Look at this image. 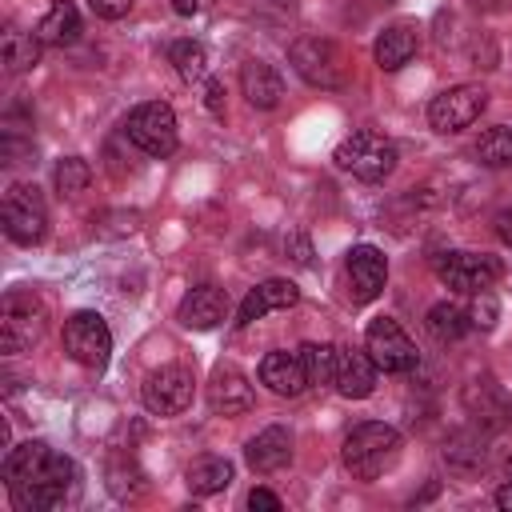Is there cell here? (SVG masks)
<instances>
[{
  "instance_id": "cell-1",
  "label": "cell",
  "mask_w": 512,
  "mask_h": 512,
  "mask_svg": "<svg viewBox=\"0 0 512 512\" xmlns=\"http://www.w3.org/2000/svg\"><path fill=\"white\" fill-rule=\"evenodd\" d=\"M4 484L20 512H48L64 504L68 488L76 484V464L44 440H28L4 452Z\"/></svg>"
},
{
  "instance_id": "cell-2",
  "label": "cell",
  "mask_w": 512,
  "mask_h": 512,
  "mask_svg": "<svg viewBox=\"0 0 512 512\" xmlns=\"http://www.w3.org/2000/svg\"><path fill=\"white\" fill-rule=\"evenodd\" d=\"M396 460H400V432L392 424L368 420V424H356L344 436V464L356 480H376Z\"/></svg>"
},
{
  "instance_id": "cell-3",
  "label": "cell",
  "mask_w": 512,
  "mask_h": 512,
  "mask_svg": "<svg viewBox=\"0 0 512 512\" xmlns=\"http://www.w3.org/2000/svg\"><path fill=\"white\" fill-rule=\"evenodd\" d=\"M44 324H48V312H44L36 292H24V288L4 292V304H0V352L32 348L44 336Z\"/></svg>"
},
{
  "instance_id": "cell-4",
  "label": "cell",
  "mask_w": 512,
  "mask_h": 512,
  "mask_svg": "<svg viewBox=\"0 0 512 512\" xmlns=\"http://www.w3.org/2000/svg\"><path fill=\"white\" fill-rule=\"evenodd\" d=\"M288 56L300 80H308L312 88H340L348 80V56L328 36H300Z\"/></svg>"
},
{
  "instance_id": "cell-5",
  "label": "cell",
  "mask_w": 512,
  "mask_h": 512,
  "mask_svg": "<svg viewBox=\"0 0 512 512\" xmlns=\"http://www.w3.org/2000/svg\"><path fill=\"white\" fill-rule=\"evenodd\" d=\"M336 164L360 180H384L392 176L396 168V144L384 136V132H372V128H360L352 132L348 140H340L336 148Z\"/></svg>"
},
{
  "instance_id": "cell-6",
  "label": "cell",
  "mask_w": 512,
  "mask_h": 512,
  "mask_svg": "<svg viewBox=\"0 0 512 512\" xmlns=\"http://www.w3.org/2000/svg\"><path fill=\"white\" fill-rule=\"evenodd\" d=\"M124 136L148 152V156H172L176 152V112L164 104V100H148V104H136L124 120Z\"/></svg>"
},
{
  "instance_id": "cell-7",
  "label": "cell",
  "mask_w": 512,
  "mask_h": 512,
  "mask_svg": "<svg viewBox=\"0 0 512 512\" xmlns=\"http://www.w3.org/2000/svg\"><path fill=\"white\" fill-rule=\"evenodd\" d=\"M4 232L16 244H40L48 232V208L36 192V184H12L4 192V208H0Z\"/></svg>"
},
{
  "instance_id": "cell-8",
  "label": "cell",
  "mask_w": 512,
  "mask_h": 512,
  "mask_svg": "<svg viewBox=\"0 0 512 512\" xmlns=\"http://www.w3.org/2000/svg\"><path fill=\"white\" fill-rule=\"evenodd\" d=\"M64 352L76 364L100 372L108 364V356H112V332H108L104 316L100 312H72L64 320Z\"/></svg>"
},
{
  "instance_id": "cell-9",
  "label": "cell",
  "mask_w": 512,
  "mask_h": 512,
  "mask_svg": "<svg viewBox=\"0 0 512 512\" xmlns=\"http://www.w3.org/2000/svg\"><path fill=\"white\" fill-rule=\"evenodd\" d=\"M364 348L376 360L380 372H412L420 364V352L412 344V336L392 320V316H376L364 332Z\"/></svg>"
},
{
  "instance_id": "cell-10",
  "label": "cell",
  "mask_w": 512,
  "mask_h": 512,
  "mask_svg": "<svg viewBox=\"0 0 512 512\" xmlns=\"http://www.w3.org/2000/svg\"><path fill=\"white\" fill-rule=\"evenodd\" d=\"M436 276L456 292H488L500 280V260L488 252H444L436 256Z\"/></svg>"
},
{
  "instance_id": "cell-11",
  "label": "cell",
  "mask_w": 512,
  "mask_h": 512,
  "mask_svg": "<svg viewBox=\"0 0 512 512\" xmlns=\"http://www.w3.org/2000/svg\"><path fill=\"white\" fill-rule=\"evenodd\" d=\"M484 104H488V92H484L480 84H452V88H444L440 96H432V104H428V124H432L436 132H460V128H468V124L480 120Z\"/></svg>"
},
{
  "instance_id": "cell-12",
  "label": "cell",
  "mask_w": 512,
  "mask_h": 512,
  "mask_svg": "<svg viewBox=\"0 0 512 512\" xmlns=\"http://www.w3.org/2000/svg\"><path fill=\"white\" fill-rule=\"evenodd\" d=\"M192 372L184 368V364H164V368H156L148 380H144V388H140V396H144V408L152 412V416H176V412H184L188 404H192Z\"/></svg>"
},
{
  "instance_id": "cell-13",
  "label": "cell",
  "mask_w": 512,
  "mask_h": 512,
  "mask_svg": "<svg viewBox=\"0 0 512 512\" xmlns=\"http://www.w3.org/2000/svg\"><path fill=\"white\" fill-rule=\"evenodd\" d=\"M344 276H348V300L352 304H372L384 292L388 280V260L372 244H356L344 256Z\"/></svg>"
},
{
  "instance_id": "cell-14",
  "label": "cell",
  "mask_w": 512,
  "mask_h": 512,
  "mask_svg": "<svg viewBox=\"0 0 512 512\" xmlns=\"http://www.w3.org/2000/svg\"><path fill=\"white\" fill-rule=\"evenodd\" d=\"M176 320H180L184 328H196V332H208V328L224 324V320H228V296H224V288H216V284H196L192 292H184V300H180V308H176Z\"/></svg>"
},
{
  "instance_id": "cell-15",
  "label": "cell",
  "mask_w": 512,
  "mask_h": 512,
  "mask_svg": "<svg viewBox=\"0 0 512 512\" xmlns=\"http://www.w3.org/2000/svg\"><path fill=\"white\" fill-rule=\"evenodd\" d=\"M208 404L220 416H240V412H248L256 404V392H252V384H248V376L240 368L220 364L212 372V384H208Z\"/></svg>"
},
{
  "instance_id": "cell-16",
  "label": "cell",
  "mask_w": 512,
  "mask_h": 512,
  "mask_svg": "<svg viewBox=\"0 0 512 512\" xmlns=\"http://www.w3.org/2000/svg\"><path fill=\"white\" fill-rule=\"evenodd\" d=\"M376 360L368 356V348L360 352V348H340V360H336V392L340 396H348V400H364V396H372V388H376Z\"/></svg>"
},
{
  "instance_id": "cell-17",
  "label": "cell",
  "mask_w": 512,
  "mask_h": 512,
  "mask_svg": "<svg viewBox=\"0 0 512 512\" xmlns=\"http://www.w3.org/2000/svg\"><path fill=\"white\" fill-rule=\"evenodd\" d=\"M244 460H248V468L260 472V476L280 472V468L292 460V432L280 428V424L256 432V436L248 440V448H244Z\"/></svg>"
},
{
  "instance_id": "cell-18",
  "label": "cell",
  "mask_w": 512,
  "mask_h": 512,
  "mask_svg": "<svg viewBox=\"0 0 512 512\" xmlns=\"http://www.w3.org/2000/svg\"><path fill=\"white\" fill-rule=\"evenodd\" d=\"M416 48H420V28H416L412 20H396V24H388V28L376 36L372 56H376V64H380L384 72H396V68H404V64L416 56Z\"/></svg>"
},
{
  "instance_id": "cell-19",
  "label": "cell",
  "mask_w": 512,
  "mask_h": 512,
  "mask_svg": "<svg viewBox=\"0 0 512 512\" xmlns=\"http://www.w3.org/2000/svg\"><path fill=\"white\" fill-rule=\"evenodd\" d=\"M260 384H268L276 396H300L308 388L300 352H268L260 360Z\"/></svg>"
},
{
  "instance_id": "cell-20",
  "label": "cell",
  "mask_w": 512,
  "mask_h": 512,
  "mask_svg": "<svg viewBox=\"0 0 512 512\" xmlns=\"http://www.w3.org/2000/svg\"><path fill=\"white\" fill-rule=\"evenodd\" d=\"M296 300H300V288H296L292 280L272 276V280L256 284V288L244 296V304H240V324H252V320H260V316H268V312H280V308H292Z\"/></svg>"
},
{
  "instance_id": "cell-21",
  "label": "cell",
  "mask_w": 512,
  "mask_h": 512,
  "mask_svg": "<svg viewBox=\"0 0 512 512\" xmlns=\"http://www.w3.org/2000/svg\"><path fill=\"white\" fill-rule=\"evenodd\" d=\"M240 88H244V96H248L252 108H276L280 96H284L280 72L272 64H264V60H248L240 68Z\"/></svg>"
},
{
  "instance_id": "cell-22",
  "label": "cell",
  "mask_w": 512,
  "mask_h": 512,
  "mask_svg": "<svg viewBox=\"0 0 512 512\" xmlns=\"http://www.w3.org/2000/svg\"><path fill=\"white\" fill-rule=\"evenodd\" d=\"M36 36H40V44H48V48H64V44H72L76 36H80V12H76V4L72 0H52V8L40 16V24H36Z\"/></svg>"
},
{
  "instance_id": "cell-23",
  "label": "cell",
  "mask_w": 512,
  "mask_h": 512,
  "mask_svg": "<svg viewBox=\"0 0 512 512\" xmlns=\"http://www.w3.org/2000/svg\"><path fill=\"white\" fill-rule=\"evenodd\" d=\"M184 484L192 496H212V492H224L232 484V464L224 456H200L188 464L184 472Z\"/></svg>"
},
{
  "instance_id": "cell-24",
  "label": "cell",
  "mask_w": 512,
  "mask_h": 512,
  "mask_svg": "<svg viewBox=\"0 0 512 512\" xmlns=\"http://www.w3.org/2000/svg\"><path fill=\"white\" fill-rule=\"evenodd\" d=\"M40 36L36 32H20V28H4V36H0V56H4V64H8V72H28V68H36V60H40Z\"/></svg>"
},
{
  "instance_id": "cell-25",
  "label": "cell",
  "mask_w": 512,
  "mask_h": 512,
  "mask_svg": "<svg viewBox=\"0 0 512 512\" xmlns=\"http://www.w3.org/2000/svg\"><path fill=\"white\" fill-rule=\"evenodd\" d=\"M300 360H304V372H308V384H316V388H324V384H332L336 380V360H340V348L336 344H328V340H308V344H300Z\"/></svg>"
},
{
  "instance_id": "cell-26",
  "label": "cell",
  "mask_w": 512,
  "mask_h": 512,
  "mask_svg": "<svg viewBox=\"0 0 512 512\" xmlns=\"http://www.w3.org/2000/svg\"><path fill=\"white\" fill-rule=\"evenodd\" d=\"M168 60L176 64V76L188 80V84H200L208 76V52L200 40H176L168 48Z\"/></svg>"
},
{
  "instance_id": "cell-27",
  "label": "cell",
  "mask_w": 512,
  "mask_h": 512,
  "mask_svg": "<svg viewBox=\"0 0 512 512\" xmlns=\"http://www.w3.org/2000/svg\"><path fill=\"white\" fill-rule=\"evenodd\" d=\"M468 328H472V320H468V312H464V308H456V304H448V300L428 308V332H432L440 344L460 340Z\"/></svg>"
},
{
  "instance_id": "cell-28",
  "label": "cell",
  "mask_w": 512,
  "mask_h": 512,
  "mask_svg": "<svg viewBox=\"0 0 512 512\" xmlns=\"http://www.w3.org/2000/svg\"><path fill=\"white\" fill-rule=\"evenodd\" d=\"M476 156H480V164H488V168L512 164V128H508V124L488 128V132L476 140Z\"/></svg>"
},
{
  "instance_id": "cell-29",
  "label": "cell",
  "mask_w": 512,
  "mask_h": 512,
  "mask_svg": "<svg viewBox=\"0 0 512 512\" xmlns=\"http://www.w3.org/2000/svg\"><path fill=\"white\" fill-rule=\"evenodd\" d=\"M52 180H56V192H60V196H80V192L88 188V180H92V168H88V160H80V156H64V160L56 164Z\"/></svg>"
},
{
  "instance_id": "cell-30",
  "label": "cell",
  "mask_w": 512,
  "mask_h": 512,
  "mask_svg": "<svg viewBox=\"0 0 512 512\" xmlns=\"http://www.w3.org/2000/svg\"><path fill=\"white\" fill-rule=\"evenodd\" d=\"M108 488H112L116 500H140V492H144L140 472H136L132 464H128V472H124V468H112V472H108Z\"/></svg>"
},
{
  "instance_id": "cell-31",
  "label": "cell",
  "mask_w": 512,
  "mask_h": 512,
  "mask_svg": "<svg viewBox=\"0 0 512 512\" xmlns=\"http://www.w3.org/2000/svg\"><path fill=\"white\" fill-rule=\"evenodd\" d=\"M496 316H500V304H496V296L492 292H476L472 296V308H468V320H472V328H492L496 324Z\"/></svg>"
},
{
  "instance_id": "cell-32",
  "label": "cell",
  "mask_w": 512,
  "mask_h": 512,
  "mask_svg": "<svg viewBox=\"0 0 512 512\" xmlns=\"http://www.w3.org/2000/svg\"><path fill=\"white\" fill-rule=\"evenodd\" d=\"M248 508H252V512H280L284 504H280L276 492H268V488H252V492H248Z\"/></svg>"
},
{
  "instance_id": "cell-33",
  "label": "cell",
  "mask_w": 512,
  "mask_h": 512,
  "mask_svg": "<svg viewBox=\"0 0 512 512\" xmlns=\"http://www.w3.org/2000/svg\"><path fill=\"white\" fill-rule=\"evenodd\" d=\"M92 4V12L100 16V20H120V16H128V8H132V0H88Z\"/></svg>"
},
{
  "instance_id": "cell-34",
  "label": "cell",
  "mask_w": 512,
  "mask_h": 512,
  "mask_svg": "<svg viewBox=\"0 0 512 512\" xmlns=\"http://www.w3.org/2000/svg\"><path fill=\"white\" fill-rule=\"evenodd\" d=\"M284 248L292 252V260H296V264H304V268L312 264V248H308V240H304L300 232H292V236L284 240Z\"/></svg>"
},
{
  "instance_id": "cell-35",
  "label": "cell",
  "mask_w": 512,
  "mask_h": 512,
  "mask_svg": "<svg viewBox=\"0 0 512 512\" xmlns=\"http://www.w3.org/2000/svg\"><path fill=\"white\" fill-rule=\"evenodd\" d=\"M204 100H208V108H212V112H224V88H220L216 80H208V84H204Z\"/></svg>"
},
{
  "instance_id": "cell-36",
  "label": "cell",
  "mask_w": 512,
  "mask_h": 512,
  "mask_svg": "<svg viewBox=\"0 0 512 512\" xmlns=\"http://www.w3.org/2000/svg\"><path fill=\"white\" fill-rule=\"evenodd\" d=\"M496 236H500L504 244H512V208H504V212L496 216Z\"/></svg>"
},
{
  "instance_id": "cell-37",
  "label": "cell",
  "mask_w": 512,
  "mask_h": 512,
  "mask_svg": "<svg viewBox=\"0 0 512 512\" xmlns=\"http://www.w3.org/2000/svg\"><path fill=\"white\" fill-rule=\"evenodd\" d=\"M496 508H504V512H512V480L496 488Z\"/></svg>"
},
{
  "instance_id": "cell-38",
  "label": "cell",
  "mask_w": 512,
  "mask_h": 512,
  "mask_svg": "<svg viewBox=\"0 0 512 512\" xmlns=\"http://www.w3.org/2000/svg\"><path fill=\"white\" fill-rule=\"evenodd\" d=\"M196 4H200V0H172V8H176L180 16H192V12H196Z\"/></svg>"
},
{
  "instance_id": "cell-39",
  "label": "cell",
  "mask_w": 512,
  "mask_h": 512,
  "mask_svg": "<svg viewBox=\"0 0 512 512\" xmlns=\"http://www.w3.org/2000/svg\"><path fill=\"white\" fill-rule=\"evenodd\" d=\"M508 472H512V456H508Z\"/></svg>"
}]
</instances>
